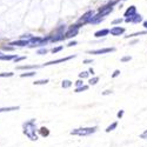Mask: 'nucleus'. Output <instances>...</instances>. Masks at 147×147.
<instances>
[{
	"mask_svg": "<svg viewBox=\"0 0 147 147\" xmlns=\"http://www.w3.org/2000/svg\"><path fill=\"white\" fill-rule=\"evenodd\" d=\"M79 30H80V27L77 25V24H73L72 26H69L68 28H66V31L64 33V40L77 36L79 34Z\"/></svg>",
	"mask_w": 147,
	"mask_h": 147,
	"instance_id": "obj_6",
	"label": "nucleus"
},
{
	"mask_svg": "<svg viewBox=\"0 0 147 147\" xmlns=\"http://www.w3.org/2000/svg\"><path fill=\"white\" fill-rule=\"evenodd\" d=\"M82 63H84V64H86V65H88V64H93V59H85Z\"/></svg>",
	"mask_w": 147,
	"mask_h": 147,
	"instance_id": "obj_38",
	"label": "nucleus"
},
{
	"mask_svg": "<svg viewBox=\"0 0 147 147\" xmlns=\"http://www.w3.org/2000/svg\"><path fill=\"white\" fill-rule=\"evenodd\" d=\"M48 82H50V80H48V79H41V80H35L33 84L38 86V85H46V84H48Z\"/></svg>",
	"mask_w": 147,
	"mask_h": 147,
	"instance_id": "obj_25",
	"label": "nucleus"
},
{
	"mask_svg": "<svg viewBox=\"0 0 147 147\" xmlns=\"http://www.w3.org/2000/svg\"><path fill=\"white\" fill-rule=\"evenodd\" d=\"M120 73H121V72H120V69H115V71H114V72L112 73V78L114 79V78L119 77V76H120Z\"/></svg>",
	"mask_w": 147,
	"mask_h": 147,
	"instance_id": "obj_33",
	"label": "nucleus"
},
{
	"mask_svg": "<svg viewBox=\"0 0 147 147\" xmlns=\"http://www.w3.org/2000/svg\"><path fill=\"white\" fill-rule=\"evenodd\" d=\"M38 132H39L40 136H41V137H44V138H46V137L50 136V129H48L47 127H45V126L40 127V128L38 129Z\"/></svg>",
	"mask_w": 147,
	"mask_h": 147,
	"instance_id": "obj_16",
	"label": "nucleus"
},
{
	"mask_svg": "<svg viewBox=\"0 0 147 147\" xmlns=\"http://www.w3.org/2000/svg\"><path fill=\"white\" fill-rule=\"evenodd\" d=\"M142 25H144V28H145V30H147V20L142 22Z\"/></svg>",
	"mask_w": 147,
	"mask_h": 147,
	"instance_id": "obj_42",
	"label": "nucleus"
},
{
	"mask_svg": "<svg viewBox=\"0 0 147 147\" xmlns=\"http://www.w3.org/2000/svg\"><path fill=\"white\" fill-rule=\"evenodd\" d=\"M41 66H38V65H22V66H17V69H36V68H39Z\"/></svg>",
	"mask_w": 147,
	"mask_h": 147,
	"instance_id": "obj_17",
	"label": "nucleus"
},
{
	"mask_svg": "<svg viewBox=\"0 0 147 147\" xmlns=\"http://www.w3.org/2000/svg\"><path fill=\"white\" fill-rule=\"evenodd\" d=\"M88 77H90L88 71H84V72L79 73V78H80V79H86V78H88Z\"/></svg>",
	"mask_w": 147,
	"mask_h": 147,
	"instance_id": "obj_27",
	"label": "nucleus"
},
{
	"mask_svg": "<svg viewBox=\"0 0 147 147\" xmlns=\"http://www.w3.org/2000/svg\"><path fill=\"white\" fill-rule=\"evenodd\" d=\"M90 88V85H82V86H79V87H76L74 92L76 93H81V92H85V91H87Z\"/></svg>",
	"mask_w": 147,
	"mask_h": 147,
	"instance_id": "obj_18",
	"label": "nucleus"
},
{
	"mask_svg": "<svg viewBox=\"0 0 147 147\" xmlns=\"http://www.w3.org/2000/svg\"><path fill=\"white\" fill-rule=\"evenodd\" d=\"M120 60H121V63H128V61L132 60V57L131 55H125V57H122Z\"/></svg>",
	"mask_w": 147,
	"mask_h": 147,
	"instance_id": "obj_30",
	"label": "nucleus"
},
{
	"mask_svg": "<svg viewBox=\"0 0 147 147\" xmlns=\"http://www.w3.org/2000/svg\"><path fill=\"white\" fill-rule=\"evenodd\" d=\"M66 28H67V27H66L65 24H64V25H59V26L54 30L53 34H51V40H50V42H58V41L64 40V33H65Z\"/></svg>",
	"mask_w": 147,
	"mask_h": 147,
	"instance_id": "obj_4",
	"label": "nucleus"
},
{
	"mask_svg": "<svg viewBox=\"0 0 147 147\" xmlns=\"http://www.w3.org/2000/svg\"><path fill=\"white\" fill-rule=\"evenodd\" d=\"M73 85V82L71 81V80H68V79H65V80H63V82H61V87L63 88H69L71 86Z\"/></svg>",
	"mask_w": 147,
	"mask_h": 147,
	"instance_id": "obj_21",
	"label": "nucleus"
},
{
	"mask_svg": "<svg viewBox=\"0 0 147 147\" xmlns=\"http://www.w3.org/2000/svg\"><path fill=\"white\" fill-rule=\"evenodd\" d=\"M124 21H126V22H132V24H139V22H141V21H142V16H141V14L136 13L133 17L125 18V19H124Z\"/></svg>",
	"mask_w": 147,
	"mask_h": 147,
	"instance_id": "obj_10",
	"label": "nucleus"
},
{
	"mask_svg": "<svg viewBox=\"0 0 147 147\" xmlns=\"http://www.w3.org/2000/svg\"><path fill=\"white\" fill-rule=\"evenodd\" d=\"M98 82H99V77H93L88 80V84L91 85V86H94V85H96Z\"/></svg>",
	"mask_w": 147,
	"mask_h": 147,
	"instance_id": "obj_26",
	"label": "nucleus"
},
{
	"mask_svg": "<svg viewBox=\"0 0 147 147\" xmlns=\"http://www.w3.org/2000/svg\"><path fill=\"white\" fill-rule=\"evenodd\" d=\"M17 57V54H0V60L1 61H11Z\"/></svg>",
	"mask_w": 147,
	"mask_h": 147,
	"instance_id": "obj_15",
	"label": "nucleus"
},
{
	"mask_svg": "<svg viewBox=\"0 0 147 147\" xmlns=\"http://www.w3.org/2000/svg\"><path fill=\"white\" fill-rule=\"evenodd\" d=\"M140 139H144V140H147V129H145L141 134H140Z\"/></svg>",
	"mask_w": 147,
	"mask_h": 147,
	"instance_id": "obj_35",
	"label": "nucleus"
},
{
	"mask_svg": "<svg viewBox=\"0 0 147 147\" xmlns=\"http://www.w3.org/2000/svg\"><path fill=\"white\" fill-rule=\"evenodd\" d=\"M136 13H137V7L134 6V5H132V6H129V7L125 11L124 17H125V18H129V17H133Z\"/></svg>",
	"mask_w": 147,
	"mask_h": 147,
	"instance_id": "obj_12",
	"label": "nucleus"
},
{
	"mask_svg": "<svg viewBox=\"0 0 147 147\" xmlns=\"http://www.w3.org/2000/svg\"><path fill=\"white\" fill-rule=\"evenodd\" d=\"M0 54H3V53H1V52H0Z\"/></svg>",
	"mask_w": 147,
	"mask_h": 147,
	"instance_id": "obj_44",
	"label": "nucleus"
},
{
	"mask_svg": "<svg viewBox=\"0 0 147 147\" xmlns=\"http://www.w3.org/2000/svg\"><path fill=\"white\" fill-rule=\"evenodd\" d=\"M125 27H121V26H117V25H114L111 30H109V33H111L113 36H120V35H122L125 33Z\"/></svg>",
	"mask_w": 147,
	"mask_h": 147,
	"instance_id": "obj_9",
	"label": "nucleus"
},
{
	"mask_svg": "<svg viewBox=\"0 0 147 147\" xmlns=\"http://www.w3.org/2000/svg\"><path fill=\"white\" fill-rule=\"evenodd\" d=\"M124 1H125V0H124Z\"/></svg>",
	"mask_w": 147,
	"mask_h": 147,
	"instance_id": "obj_45",
	"label": "nucleus"
},
{
	"mask_svg": "<svg viewBox=\"0 0 147 147\" xmlns=\"http://www.w3.org/2000/svg\"><path fill=\"white\" fill-rule=\"evenodd\" d=\"M19 106H11V107H0V113L3 112H12V111H19Z\"/></svg>",
	"mask_w": 147,
	"mask_h": 147,
	"instance_id": "obj_14",
	"label": "nucleus"
},
{
	"mask_svg": "<svg viewBox=\"0 0 147 147\" xmlns=\"http://www.w3.org/2000/svg\"><path fill=\"white\" fill-rule=\"evenodd\" d=\"M117 127H118V121H114V122H112V124L109 125V126H107V127H106L105 132H106V133H109V132L114 131V129H115Z\"/></svg>",
	"mask_w": 147,
	"mask_h": 147,
	"instance_id": "obj_19",
	"label": "nucleus"
},
{
	"mask_svg": "<svg viewBox=\"0 0 147 147\" xmlns=\"http://www.w3.org/2000/svg\"><path fill=\"white\" fill-rule=\"evenodd\" d=\"M138 41H139V40H138V39H136V40H133V41H131V42H129V45H134V44H137Z\"/></svg>",
	"mask_w": 147,
	"mask_h": 147,
	"instance_id": "obj_43",
	"label": "nucleus"
},
{
	"mask_svg": "<svg viewBox=\"0 0 147 147\" xmlns=\"http://www.w3.org/2000/svg\"><path fill=\"white\" fill-rule=\"evenodd\" d=\"M32 36H33L32 34L27 33V34H24V35H21V39H27V40H28V39H31V38H32Z\"/></svg>",
	"mask_w": 147,
	"mask_h": 147,
	"instance_id": "obj_37",
	"label": "nucleus"
},
{
	"mask_svg": "<svg viewBox=\"0 0 147 147\" xmlns=\"http://www.w3.org/2000/svg\"><path fill=\"white\" fill-rule=\"evenodd\" d=\"M117 3H118V0H112V1H109L108 4L101 6L99 9H98L96 16L100 17V18H106V16L111 14L112 12H113V6H114Z\"/></svg>",
	"mask_w": 147,
	"mask_h": 147,
	"instance_id": "obj_3",
	"label": "nucleus"
},
{
	"mask_svg": "<svg viewBox=\"0 0 147 147\" xmlns=\"http://www.w3.org/2000/svg\"><path fill=\"white\" fill-rule=\"evenodd\" d=\"M36 121L35 119H30L26 122L22 124V132L24 134L32 141H36L38 140V134H36Z\"/></svg>",
	"mask_w": 147,
	"mask_h": 147,
	"instance_id": "obj_1",
	"label": "nucleus"
},
{
	"mask_svg": "<svg viewBox=\"0 0 147 147\" xmlns=\"http://www.w3.org/2000/svg\"><path fill=\"white\" fill-rule=\"evenodd\" d=\"M109 34V30L108 28H102V30H99L94 33V36L95 38H105L106 35Z\"/></svg>",
	"mask_w": 147,
	"mask_h": 147,
	"instance_id": "obj_13",
	"label": "nucleus"
},
{
	"mask_svg": "<svg viewBox=\"0 0 147 147\" xmlns=\"http://www.w3.org/2000/svg\"><path fill=\"white\" fill-rule=\"evenodd\" d=\"M35 74H36L35 71H30V72H26V73H21L20 78H30V77H34Z\"/></svg>",
	"mask_w": 147,
	"mask_h": 147,
	"instance_id": "obj_22",
	"label": "nucleus"
},
{
	"mask_svg": "<svg viewBox=\"0 0 147 147\" xmlns=\"http://www.w3.org/2000/svg\"><path fill=\"white\" fill-rule=\"evenodd\" d=\"M76 45H78V42H77L76 40H73V41H69V42L67 44V46H68V47H72V46H76Z\"/></svg>",
	"mask_w": 147,
	"mask_h": 147,
	"instance_id": "obj_39",
	"label": "nucleus"
},
{
	"mask_svg": "<svg viewBox=\"0 0 147 147\" xmlns=\"http://www.w3.org/2000/svg\"><path fill=\"white\" fill-rule=\"evenodd\" d=\"M115 51V47H105V48H98V50H91L87 51L88 54H94V55H101V54H107Z\"/></svg>",
	"mask_w": 147,
	"mask_h": 147,
	"instance_id": "obj_7",
	"label": "nucleus"
},
{
	"mask_svg": "<svg viewBox=\"0 0 147 147\" xmlns=\"http://www.w3.org/2000/svg\"><path fill=\"white\" fill-rule=\"evenodd\" d=\"M1 50H3V51H7V52H12V51H14V46H11V45H1Z\"/></svg>",
	"mask_w": 147,
	"mask_h": 147,
	"instance_id": "obj_23",
	"label": "nucleus"
},
{
	"mask_svg": "<svg viewBox=\"0 0 147 147\" xmlns=\"http://www.w3.org/2000/svg\"><path fill=\"white\" fill-rule=\"evenodd\" d=\"M8 45L11 46H18V47H25V46H28L30 45V41L27 39H19V40H16V41H12L9 42Z\"/></svg>",
	"mask_w": 147,
	"mask_h": 147,
	"instance_id": "obj_11",
	"label": "nucleus"
},
{
	"mask_svg": "<svg viewBox=\"0 0 147 147\" xmlns=\"http://www.w3.org/2000/svg\"><path fill=\"white\" fill-rule=\"evenodd\" d=\"M109 94H112V91H108L107 90V91H104L102 92V95H109Z\"/></svg>",
	"mask_w": 147,
	"mask_h": 147,
	"instance_id": "obj_40",
	"label": "nucleus"
},
{
	"mask_svg": "<svg viewBox=\"0 0 147 147\" xmlns=\"http://www.w3.org/2000/svg\"><path fill=\"white\" fill-rule=\"evenodd\" d=\"M88 73H90V74H92V76H94V69L91 67V68L88 69Z\"/></svg>",
	"mask_w": 147,
	"mask_h": 147,
	"instance_id": "obj_41",
	"label": "nucleus"
},
{
	"mask_svg": "<svg viewBox=\"0 0 147 147\" xmlns=\"http://www.w3.org/2000/svg\"><path fill=\"white\" fill-rule=\"evenodd\" d=\"M26 59V57H16L14 59H13V61L16 64H18V63H20V61H22V60H25Z\"/></svg>",
	"mask_w": 147,
	"mask_h": 147,
	"instance_id": "obj_32",
	"label": "nucleus"
},
{
	"mask_svg": "<svg viewBox=\"0 0 147 147\" xmlns=\"http://www.w3.org/2000/svg\"><path fill=\"white\" fill-rule=\"evenodd\" d=\"M145 34H147V30L141 31V32H136V33H132V34H129V35H126L125 38H126V39H128V38H134V36H138V35H145Z\"/></svg>",
	"mask_w": 147,
	"mask_h": 147,
	"instance_id": "obj_20",
	"label": "nucleus"
},
{
	"mask_svg": "<svg viewBox=\"0 0 147 147\" xmlns=\"http://www.w3.org/2000/svg\"><path fill=\"white\" fill-rule=\"evenodd\" d=\"M93 16H94V11L90 9V11H87V12H85V13L78 19V21H77L76 24H77L79 27H82V26L86 25V24H90V20H91V18H92Z\"/></svg>",
	"mask_w": 147,
	"mask_h": 147,
	"instance_id": "obj_5",
	"label": "nucleus"
},
{
	"mask_svg": "<svg viewBox=\"0 0 147 147\" xmlns=\"http://www.w3.org/2000/svg\"><path fill=\"white\" fill-rule=\"evenodd\" d=\"M64 50V46H58V47H54V48H52V53L53 54H55V53H58V52H60V51H63Z\"/></svg>",
	"mask_w": 147,
	"mask_h": 147,
	"instance_id": "obj_29",
	"label": "nucleus"
},
{
	"mask_svg": "<svg viewBox=\"0 0 147 147\" xmlns=\"http://www.w3.org/2000/svg\"><path fill=\"white\" fill-rule=\"evenodd\" d=\"M98 131V126H93V127H79V128H74L71 131L72 136H78V137H88L92 136Z\"/></svg>",
	"mask_w": 147,
	"mask_h": 147,
	"instance_id": "obj_2",
	"label": "nucleus"
},
{
	"mask_svg": "<svg viewBox=\"0 0 147 147\" xmlns=\"http://www.w3.org/2000/svg\"><path fill=\"white\" fill-rule=\"evenodd\" d=\"M124 114H125V111H124V109H120V111L117 113V117H118V119H121L122 117H124Z\"/></svg>",
	"mask_w": 147,
	"mask_h": 147,
	"instance_id": "obj_36",
	"label": "nucleus"
},
{
	"mask_svg": "<svg viewBox=\"0 0 147 147\" xmlns=\"http://www.w3.org/2000/svg\"><path fill=\"white\" fill-rule=\"evenodd\" d=\"M47 53H48V50L45 47H42V48H40V50L36 51V54H39V55H44V54H47Z\"/></svg>",
	"mask_w": 147,
	"mask_h": 147,
	"instance_id": "obj_28",
	"label": "nucleus"
},
{
	"mask_svg": "<svg viewBox=\"0 0 147 147\" xmlns=\"http://www.w3.org/2000/svg\"><path fill=\"white\" fill-rule=\"evenodd\" d=\"M122 21H124V19H122V18H118V19H114V20L112 21V25H113V26H114V25H120V24H121Z\"/></svg>",
	"mask_w": 147,
	"mask_h": 147,
	"instance_id": "obj_31",
	"label": "nucleus"
},
{
	"mask_svg": "<svg viewBox=\"0 0 147 147\" xmlns=\"http://www.w3.org/2000/svg\"><path fill=\"white\" fill-rule=\"evenodd\" d=\"M13 76H14L13 72H3V73H0V78H11Z\"/></svg>",
	"mask_w": 147,
	"mask_h": 147,
	"instance_id": "obj_24",
	"label": "nucleus"
},
{
	"mask_svg": "<svg viewBox=\"0 0 147 147\" xmlns=\"http://www.w3.org/2000/svg\"><path fill=\"white\" fill-rule=\"evenodd\" d=\"M82 85H84V79H80V78H79V80H77V81H76V87L82 86Z\"/></svg>",
	"mask_w": 147,
	"mask_h": 147,
	"instance_id": "obj_34",
	"label": "nucleus"
},
{
	"mask_svg": "<svg viewBox=\"0 0 147 147\" xmlns=\"http://www.w3.org/2000/svg\"><path fill=\"white\" fill-rule=\"evenodd\" d=\"M77 55L73 54V55H69V57H66V58H60V59H57V60H52V61H48V63H45L44 65H41V67H45V66H51V65H57V64H60V63H65V61H68L73 58H76Z\"/></svg>",
	"mask_w": 147,
	"mask_h": 147,
	"instance_id": "obj_8",
	"label": "nucleus"
}]
</instances>
